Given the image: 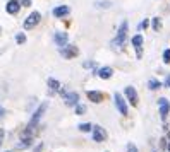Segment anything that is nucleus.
Instances as JSON below:
<instances>
[{
    "mask_svg": "<svg viewBox=\"0 0 170 152\" xmlns=\"http://www.w3.org/2000/svg\"><path fill=\"white\" fill-rule=\"evenodd\" d=\"M46 108H48V103H41L38 108H36V111L33 113V116H31V120H29V123H28V132H31L33 133V130L38 126V123H40V120H41V116H43V113L46 111Z\"/></svg>",
    "mask_w": 170,
    "mask_h": 152,
    "instance_id": "nucleus-1",
    "label": "nucleus"
},
{
    "mask_svg": "<svg viewBox=\"0 0 170 152\" xmlns=\"http://www.w3.org/2000/svg\"><path fill=\"white\" fill-rule=\"evenodd\" d=\"M125 38H127V21H124V22L120 24L119 32H117V38L112 41V45L114 46H122L125 43Z\"/></svg>",
    "mask_w": 170,
    "mask_h": 152,
    "instance_id": "nucleus-2",
    "label": "nucleus"
},
{
    "mask_svg": "<svg viewBox=\"0 0 170 152\" xmlns=\"http://www.w3.org/2000/svg\"><path fill=\"white\" fill-rule=\"evenodd\" d=\"M40 21H41V14L36 12V10H35V12H31L29 16H28V19L24 21V29H26V31L28 29H33V27L38 26Z\"/></svg>",
    "mask_w": 170,
    "mask_h": 152,
    "instance_id": "nucleus-3",
    "label": "nucleus"
},
{
    "mask_svg": "<svg viewBox=\"0 0 170 152\" xmlns=\"http://www.w3.org/2000/svg\"><path fill=\"white\" fill-rule=\"evenodd\" d=\"M91 132H93V140H95V142H105L107 137H108L107 130H105L103 126H100V125H93Z\"/></svg>",
    "mask_w": 170,
    "mask_h": 152,
    "instance_id": "nucleus-4",
    "label": "nucleus"
},
{
    "mask_svg": "<svg viewBox=\"0 0 170 152\" xmlns=\"http://www.w3.org/2000/svg\"><path fill=\"white\" fill-rule=\"evenodd\" d=\"M60 55H62L64 58H76V56L79 55V50H77V46H74V45H67V46H64V48H60Z\"/></svg>",
    "mask_w": 170,
    "mask_h": 152,
    "instance_id": "nucleus-5",
    "label": "nucleus"
},
{
    "mask_svg": "<svg viewBox=\"0 0 170 152\" xmlns=\"http://www.w3.org/2000/svg\"><path fill=\"white\" fill-rule=\"evenodd\" d=\"M114 99H115V106H117V110H119V113L120 115H127V103H125V99L122 97V94H115L114 96Z\"/></svg>",
    "mask_w": 170,
    "mask_h": 152,
    "instance_id": "nucleus-6",
    "label": "nucleus"
},
{
    "mask_svg": "<svg viewBox=\"0 0 170 152\" xmlns=\"http://www.w3.org/2000/svg\"><path fill=\"white\" fill-rule=\"evenodd\" d=\"M53 39H55V45H59L60 48H64V46H67V41H69V34L66 31H59L55 32V36H53Z\"/></svg>",
    "mask_w": 170,
    "mask_h": 152,
    "instance_id": "nucleus-7",
    "label": "nucleus"
},
{
    "mask_svg": "<svg viewBox=\"0 0 170 152\" xmlns=\"http://www.w3.org/2000/svg\"><path fill=\"white\" fill-rule=\"evenodd\" d=\"M143 36L141 34H136V36H132V39H131V43H132V46L136 48V53H137V58H141V55H143Z\"/></svg>",
    "mask_w": 170,
    "mask_h": 152,
    "instance_id": "nucleus-8",
    "label": "nucleus"
},
{
    "mask_svg": "<svg viewBox=\"0 0 170 152\" xmlns=\"http://www.w3.org/2000/svg\"><path fill=\"white\" fill-rule=\"evenodd\" d=\"M5 10H7V14H10V16H16V14L21 10V2H17V0H9L7 5H5Z\"/></svg>",
    "mask_w": 170,
    "mask_h": 152,
    "instance_id": "nucleus-9",
    "label": "nucleus"
},
{
    "mask_svg": "<svg viewBox=\"0 0 170 152\" xmlns=\"http://www.w3.org/2000/svg\"><path fill=\"white\" fill-rule=\"evenodd\" d=\"M33 145V137H28V135H23L21 137V142L16 144V150H24L28 147Z\"/></svg>",
    "mask_w": 170,
    "mask_h": 152,
    "instance_id": "nucleus-10",
    "label": "nucleus"
},
{
    "mask_svg": "<svg viewBox=\"0 0 170 152\" xmlns=\"http://www.w3.org/2000/svg\"><path fill=\"white\" fill-rule=\"evenodd\" d=\"M124 92H125V97L129 99V103H131L132 106H137V92H136V89L132 87V86H127Z\"/></svg>",
    "mask_w": 170,
    "mask_h": 152,
    "instance_id": "nucleus-11",
    "label": "nucleus"
},
{
    "mask_svg": "<svg viewBox=\"0 0 170 152\" xmlns=\"http://www.w3.org/2000/svg\"><path fill=\"white\" fill-rule=\"evenodd\" d=\"M158 106H160V116H162V120H165L167 115H168V111H170V103L165 99V97H162V99H158Z\"/></svg>",
    "mask_w": 170,
    "mask_h": 152,
    "instance_id": "nucleus-12",
    "label": "nucleus"
},
{
    "mask_svg": "<svg viewBox=\"0 0 170 152\" xmlns=\"http://www.w3.org/2000/svg\"><path fill=\"white\" fill-rule=\"evenodd\" d=\"M86 96H88V99L91 101V103H102L105 99V94L100 92V91H88Z\"/></svg>",
    "mask_w": 170,
    "mask_h": 152,
    "instance_id": "nucleus-13",
    "label": "nucleus"
},
{
    "mask_svg": "<svg viewBox=\"0 0 170 152\" xmlns=\"http://www.w3.org/2000/svg\"><path fill=\"white\" fill-rule=\"evenodd\" d=\"M66 104H67V106H77V104H79V94L77 92L66 94Z\"/></svg>",
    "mask_w": 170,
    "mask_h": 152,
    "instance_id": "nucleus-14",
    "label": "nucleus"
},
{
    "mask_svg": "<svg viewBox=\"0 0 170 152\" xmlns=\"http://www.w3.org/2000/svg\"><path fill=\"white\" fill-rule=\"evenodd\" d=\"M69 12H71V9L67 5H59L53 9V16L55 17H66V16H69Z\"/></svg>",
    "mask_w": 170,
    "mask_h": 152,
    "instance_id": "nucleus-15",
    "label": "nucleus"
},
{
    "mask_svg": "<svg viewBox=\"0 0 170 152\" xmlns=\"http://www.w3.org/2000/svg\"><path fill=\"white\" fill-rule=\"evenodd\" d=\"M112 75H114V70H112V67H102L98 70V77L100 79H110Z\"/></svg>",
    "mask_w": 170,
    "mask_h": 152,
    "instance_id": "nucleus-16",
    "label": "nucleus"
},
{
    "mask_svg": "<svg viewBox=\"0 0 170 152\" xmlns=\"http://www.w3.org/2000/svg\"><path fill=\"white\" fill-rule=\"evenodd\" d=\"M48 87L50 89H52V91H59V89H60V82L59 81H57V79H48Z\"/></svg>",
    "mask_w": 170,
    "mask_h": 152,
    "instance_id": "nucleus-17",
    "label": "nucleus"
},
{
    "mask_svg": "<svg viewBox=\"0 0 170 152\" xmlns=\"http://www.w3.org/2000/svg\"><path fill=\"white\" fill-rule=\"evenodd\" d=\"M148 87H150L151 91H157V89H160V87H162V84L157 81V79H151V81L148 82Z\"/></svg>",
    "mask_w": 170,
    "mask_h": 152,
    "instance_id": "nucleus-18",
    "label": "nucleus"
},
{
    "mask_svg": "<svg viewBox=\"0 0 170 152\" xmlns=\"http://www.w3.org/2000/svg\"><path fill=\"white\" fill-rule=\"evenodd\" d=\"M79 130H81V132H91L93 125L91 123H81V125H79Z\"/></svg>",
    "mask_w": 170,
    "mask_h": 152,
    "instance_id": "nucleus-19",
    "label": "nucleus"
},
{
    "mask_svg": "<svg viewBox=\"0 0 170 152\" xmlns=\"http://www.w3.org/2000/svg\"><path fill=\"white\" fill-rule=\"evenodd\" d=\"M16 41H17V45H24V43H26V34L19 32V34L16 36Z\"/></svg>",
    "mask_w": 170,
    "mask_h": 152,
    "instance_id": "nucleus-20",
    "label": "nucleus"
},
{
    "mask_svg": "<svg viewBox=\"0 0 170 152\" xmlns=\"http://www.w3.org/2000/svg\"><path fill=\"white\" fill-rule=\"evenodd\" d=\"M86 113V106L84 104H77L76 106V115H84Z\"/></svg>",
    "mask_w": 170,
    "mask_h": 152,
    "instance_id": "nucleus-21",
    "label": "nucleus"
},
{
    "mask_svg": "<svg viewBox=\"0 0 170 152\" xmlns=\"http://www.w3.org/2000/svg\"><path fill=\"white\" fill-rule=\"evenodd\" d=\"M160 27H162V22H160V19H158V17H155V19H153V29H155V31H158Z\"/></svg>",
    "mask_w": 170,
    "mask_h": 152,
    "instance_id": "nucleus-22",
    "label": "nucleus"
},
{
    "mask_svg": "<svg viewBox=\"0 0 170 152\" xmlns=\"http://www.w3.org/2000/svg\"><path fill=\"white\" fill-rule=\"evenodd\" d=\"M163 61L165 63H170V48H167L163 51Z\"/></svg>",
    "mask_w": 170,
    "mask_h": 152,
    "instance_id": "nucleus-23",
    "label": "nucleus"
},
{
    "mask_svg": "<svg viewBox=\"0 0 170 152\" xmlns=\"http://www.w3.org/2000/svg\"><path fill=\"white\" fill-rule=\"evenodd\" d=\"M127 152H139V150H137V147H136L132 142H129V144H127Z\"/></svg>",
    "mask_w": 170,
    "mask_h": 152,
    "instance_id": "nucleus-24",
    "label": "nucleus"
},
{
    "mask_svg": "<svg viewBox=\"0 0 170 152\" xmlns=\"http://www.w3.org/2000/svg\"><path fill=\"white\" fill-rule=\"evenodd\" d=\"M110 5H112L110 2H98V3H96V7H103V9H108Z\"/></svg>",
    "mask_w": 170,
    "mask_h": 152,
    "instance_id": "nucleus-25",
    "label": "nucleus"
},
{
    "mask_svg": "<svg viewBox=\"0 0 170 152\" xmlns=\"http://www.w3.org/2000/svg\"><path fill=\"white\" fill-rule=\"evenodd\" d=\"M3 139H5V130L0 128V147H2V144H3Z\"/></svg>",
    "mask_w": 170,
    "mask_h": 152,
    "instance_id": "nucleus-26",
    "label": "nucleus"
},
{
    "mask_svg": "<svg viewBox=\"0 0 170 152\" xmlns=\"http://www.w3.org/2000/svg\"><path fill=\"white\" fill-rule=\"evenodd\" d=\"M148 26H150V21H148V19H144L143 22H141V27H143V29H146Z\"/></svg>",
    "mask_w": 170,
    "mask_h": 152,
    "instance_id": "nucleus-27",
    "label": "nucleus"
},
{
    "mask_svg": "<svg viewBox=\"0 0 170 152\" xmlns=\"http://www.w3.org/2000/svg\"><path fill=\"white\" fill-rule=\"evenodd\" d=\"M21 5H24V7H29V5H31V0H21Z\"/></svg>",
    "mask_w": 170,
    "mask_h": 152,
    "instance_id": "nucleus-28",
    "label": "nucleus"
},
{
    "mask_svg": "<svg viewBox=\"0 0 170 152\" xmlns=\"http://www.w3.org/2000/svg\"><path fill=\"white\" fill-rule=\"evenodd\" d=\"M163 86H165V87H170V74L167 75V79H165V82H163Z\"/></svg>",
    "mask_w": 170,
    "mask_h": 152,
    "instance_id": "nucleus-29",
    "label": "nucleus"
},
{
    "mask_svg": "<svg viewBox=\"0 0 170 152\" xmlns=\"http://www.w3.org/2000/svg\"><path fill=\"white\" fill-rule=\"evenodd\" d=\"M43 150V144H38V145H36V149L33 150V152H41Z\"/></svg>",
    "mask_w": 170,
    "mask_h": 152,
    "instance_id": "nucleus-30",
    "label": "nucleus"
},
{
    "mask_svg": "<svg viewBox=\"0 0 170 152\" xmlns=\"http://www.w3.org/2000/svg\"><path fill=\"white\" fill-rule=\"evenodd\" d=\"M84 67L88 68V67H95V63H93V61H84Z\"/></svg>",
    "mask_w": 170,
    "mask_h": 152,
    "instance_id": "nucleus-31",
    "label": "nucleus"
},
{
    "mask_svg": "<svg viewBox=\"0 0 170 152\" xmlns=\"http://www.w3.org/2000/svg\"><path fill=\"white\" fill-rule=\"evenodd\" d=\"M3 115H5V110H3L2 106H0V118H3Z\"/></svg>",
    "mask_w": 170,
    "mask_h": 152,
    "instance_id": "nucleus-32",
    "label": "nucleus"
},
{
    "mask_svg": "<svg viewBox=\"0 0 170 152\" xmlns=\"http://www.w3.org/2000/svg\"><path fill=\"white\" fill-rule=\"evenodd\" d=\"M167 150L170 152V142H168V145H167Z\"/></svg>",
    "mask_w": 170,
    "mask_h": 152,
    "instance_id": "nucleus-33",
    "label": "nucleus"
},
{
    "mask_svg": "<svg viewBox=\"0 0 170 152\" xmlns=\"http://www.w3.org/2000/svg\"><path fill=\"white\" fill-rule=\"evenodd\" d=\"M5 152H12V150H5Z\"/></svg>",
    "mask_w": 170,
    "mask_h": 152,
    "instance_id": "nucleus-34",
    "label": "nucleus"
}]
</instances>
